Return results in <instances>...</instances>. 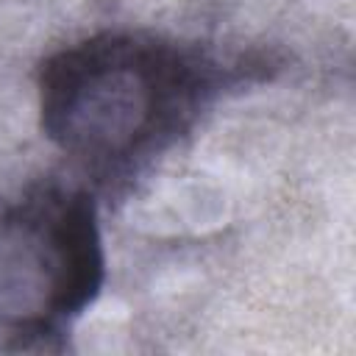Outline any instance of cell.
Returning <instances> with one entry per match:
<instances>
[{
  "label": "cell",
  "instance_id": "cell-1",
  "mask_svg": "<svg viewBox=\"0 0 356 356\" xmlns=\"http://www.w3.org/2000/svg\"><path fill=\"white\" fill-rule=\"evenodd\" d=\"M253 70L153 31H100L42 61V134L92 192L122 195Z\"/></svg>",
  "mask_w": 356,
  "mask_h": 356
},
{
  "label": "cell",
  "instance_id": "cell-2",
  "mask_svg": "<svg viewBox=\"0 0 356 356\" xmlns=\"http://www.w3.org/2000/svg\"><path fill=\"white\" fill-rule=\"evenodd\" d=\"M106 248L95 192L36 181L0 195V353H56L97 300Z\"/></svg>",
  "mask_w": 356,
  "mask_h": 356
}]
</instances>
